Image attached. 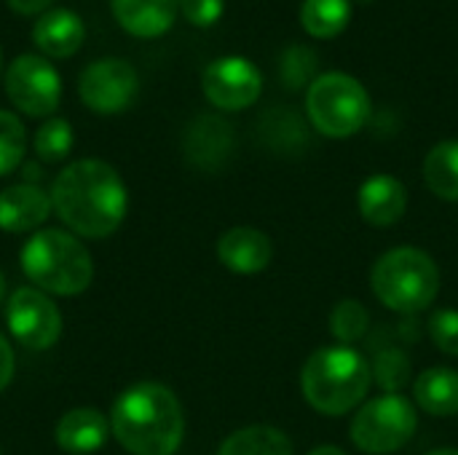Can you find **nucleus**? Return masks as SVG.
<instances>
[{"mask_svg": "<svg viewBox=\"0 0 458 455\" xmlns=\"http://www.w3.org/2000/svg\"><path fill=\"white\" fill-rule=\"evenodd\" d=\"M48 196L59 220L86 239L115 233L129 206L121 174L99 158H81L64 166Z\"/></svg>", "mask_w": 458, "mask_h": 455, "instance_id": "1", "label": "nucleus"}, {"mask_svg": "<svg viewBox=\"0 0 458 455\" xmlns=\"http://www.w3.org/2000/svg\"><path fill=\"white\" fill-rule=\"evenodd\" d=\"M110 432L131 455H174L185 437L182 405L164 383H134L115 400Z\"/></svg>", "mask_w": 458, "mask_h": 455, "instance_id": "2", "label": "nucleus"}, {"mask_svg": "<svg viewBox=\"0 0 458 455\" xmlns=\"http://www.w3.org/2000/svg\"><path fill=\"white\" fill-rule=\"evenodd\" d=\"M373 370L368 359L352 346L317 349L301 373L303 400L322 416H346L360 408L370 392Z\"/></svg>", "mask_w": 458, "mask_h": 455, "instance_id": "3", "label": "nucleus"}, {"mask_svg": "<svg viewBox=\"0 0 458 455\" xmlns=\"http://www.w3.org/2000/svg\"><path fill=\"white\" fill-rule=\"evenodd\" d=\"M21 271L51 295H78L94 279V265L89 249L67 231L46 228L32 233L21 249Z\"/></svg>", "mask_w": 458, "mask_h": 455, "instance_id": "4", "label": "nucleus"}, {"mask_svg": "<svg viewBox=\"0 0 458 455\" xmlns=\"http://www.w3.org/2000/svg\"><path fill=\"white\" fill-rule=\"evenodd\" d=\"M370 290L386 308L397 314H419L429 308L440 292V268L429 252L397 247L376 260Z\"/></svg>", "mask_w": 458, "mask_h": 455, "instance_id": "5", "label": "nucleus"}, {"mask_svg": "<svg viewBox=\"0 0 458 455\" xmlns=\"http://www.w3.org/2000/svg\"><path fill=\"white\" fill-rule=\"evenodd\" d=\"M368 88L349 72H322L306 91V113L311 126L333 139H346L370 121Z\"/></svg>", "mask_w": 458, "mask_h": 455, "instance_id": "6", "label": "nucleus"}, {"mask_svg": "<svg viewBox=\"0 0 458 455\" xmlns=\"http://www.w3.org/2000/svg\"><path fill=\"white\" fill-rule=\"evenodd\" d=\"M419 429V416L403 394H384L365 402L349 429L352 442L368 455H389L411 442Z\"/></svg>", "mask_w": 458, "mask_h": 455, "instance_id": "7", "label": "nucleus"}, {"mask_svg": "<svg viewBox=\"0 0 458 455\" xmlns=\"http://www.w3.org/2000/svg\"><path fill=\"white\" fill-rule=\"evenodd\" d=\"M5 94L16 110L30 118L51 115L62 99V80L54 64L40 54H21L5 70Z\"/></svg>", "mask_w": 458, "mask_h": 455, "instance_id": "8", "label": "nucleus"}, {"mask_svg": "<svg viewBox=\"0 0 458 455\" xmlns=\"http://www.w3.org/2000/svg\"><path fill=\"white\" fill-rule=\"evenodd\" d=\"M137 91H140V78L126 59L91 62L78 78L81 102L99 115H113L126 110L134 102Z\"/></svg>", "mask_w": 458, "mask_h": 455, "instance_id": "9", "label": "nucleus"}, {"mask_svg": "<svg viewBox=\"0 0 458 455\" xmlns=\"http://www.w3.org/2000/svg\"><path fill=\"white\" fill-rule=\"evenodd\" d=\"M5 322H8L11 335L21 346L38 349V351L51 349L62 335V314L56 303L32 287H19L8 298Z\"/></svg>", "mask_w": 458, "mask_h": 455, "instance_id": "10", "label": "nucleus"}, {"mask_svg": "<svg viewBox=\"0 0 458 455\" xmlns=\"http://www.w3.org/2000/svg\"><path fill=\"white\" fill-rule=\"evenodd\" d=\"M201 88L217 110L236 113L258 102L263 91V75L244 56H220L204 67Z\"/></svg>", "mask_w": 458, "mask_h": 455, "instance_id": "11", "label": "nucleus"}, {"mask_svg": "<svg viewBox=\"0 0 458 455\" xmlns=\"http://www.w3.org/2000/svg\"><path fill=\"white\" fill-rule=\"evenodd\" d=\"M233 126L215 113L196 115L182 137V153L188 164L201 172H217L233 153Z\"/></svg>", "mask_w": 458, "mask_h": 455, "instance_id": "12", "label": "nucleus"}, {"mask_svg": "<svg viewBox=\"0 0 458 455\" xmlns=\"http://www.w3.org/2000/svg\"><path fill=\"white\" fill-rule=\"evenodd\" d=\"M217 257L228 271L242 274V276H252V274H260L268 268V263L274 257V247L263 231L239 225V228H231L220 236Z\"/></svg>", "mask_w": 458, "mask_h": 455, "instance_id": "13", "label": "nucleus"}, {"mask_svg": "<svg viewBox=\"0 0 458 455\" xmlns=\"http://www.w3.org/2000/svg\"><path fill=\"white\" fill-rule=\"evenodd\" d=\"M86 40V24L72 8H48L32 24V43L43 56L67 59Z\"/></svg>", "mask_w": 458, "mask_h": 455, "instance_id": "14", "label": "nucleus"}, {"mask_svg": "<svg viewBox=\"0 0 458 455\" xmlns=\"http://www.w3.org/2000/svg\"><path fill=\"white\" fill-rule=\"evenodd\" d=\"M360 215L373 228H392L408 209V190L392 174H373L360 188Z\"/></svg>", "mask_w": 458, "mask_h": 455, "instance_id": "15", "label": "nucleus"}, {"mask_svg": "<svg viewBox=\"0 0 458 455\" xmlns=\"http://www.w3.org/2000/svg\"><path fill=\"white\" fill-rule=\"evenodd\" d=\"M51 196L32 182L11 185L0 193V228L5 233H27L40 228L51 215Z\"/></svg>", "mask_w": 458, "mask_h": 455, "instance_id": "16", "label": "nucleus"}, {"mask_svg": "<svg viewBox=\"0 0 458 455\" xmlns=\"http://www.w3.org/2000/svg\"><path fill=\"white\" fill-rule=\"evenodd\" d=\"M115 21L134 38H161L177 19L180 0H110Z\"/></svg>", "mask_w": 458, "mask_h": 455, "instance_id": "17", "label": "nucleus"}, {"mask_svg": "<svg viewBox=\"0 0 458 455\" xmlns=\"http://www.w3.org/2000/svg\"><path fill=\"white\" fill-rule=\"evenodd\" d=\"M110 434V421L97 408H75L67 410L54 432L56 445L70 455L97 453Z\"/></svg>", "mask_w": 458, "mask_h": 455, "instance_id": "18", "label": "nucleus"}, {"mask_svg": "<svg viewBox=\"0 0 458 455\" xmlns=\"http://www.w3.org/2000/svg\"><path fill=\"white\" fill-rule=\"evenodd\" d=\"M416 405L437 418L458 416V370L429 367L416 378Z\"/></svg>", "mask_w": 458, "mask_h": 455, "instance_id": "19", "label": "nucleus"}, {"mask_svg": "<svg viewBox=\"0 0 458 455\" xmlns=\"http://www.w3.org/2000/svg\"><path fill=\"white\" fill-rule=\"evenodd\" d=\"M258 134L263 145L276 153H301L306 145H311L309 126L293 107H271L263 113L258 121Z\"/></svg>", "mask_w": 458, "mask_h": 455, "instance_id": "20", "label": "nucleus"}, {"mask_svg": "<svg viewBox=\"0 0 458 455\" xmlns=\"http://www.w3.org/2000/svg\"><path fill=\"white\" fill-rule=\"evenodd\" d=\"M217 455H293V442L282 429L255 424L225 437Z\"/></svg>", "mask_w": 458, "mask_h": 455, "instance_id": "21", "label": "nucleus"}, {"mask_svg": "<svg viewBox=\"0 0 458 455\" xmlns=\"http://www.w3.org/2000/svg\"><path fill=\"white\" fill-rule=\"evenodd\" d=\"M352 21V0H303L301 3V24L317 38L327 40L341 35Z\"/></svg>", "mask_w": 458, "mask_h": 455, "instance_id": "22", "label": "nucleus"}, {"mask_svg": "<svg viewBox=\"0 0 458 455\" xmlns=\"http://www.w3.org/2000/svg\"><path fill=\"white\" fill-rule=\"evenodd\" d=\"M424 180L443 201H458V139H445L427 153Z\"/></svg>", "mask_w": 458, "mask_h": 455, "instance_id": "23", "label": "nucleus"}, {"mask_svg": "<svg viewBox=\"0 0 458 455\" xmlns=\"http://www.w3.org/2000/svg\"><path fill=\"white\" fill-rule=\"evenodd\" d=\"M317 70H319V56L314 48L295 43V46L282 51L279 78H282V86H287L290 91L311 86L317 80Z\"/></svg>", "mask_w": 458, "mask_h": 455, "instance_id": "24", "label": "nucleus"}, {"mask_svg": "<svg viewBox=\"0 0 458 455\" xmlns=\"http://www.w3.org/2000/svg\"><path fill=\"white\" fill-rule=\"evenodd\" d=\"M368 327H370V314L360 300L346 298V300L333 306V311H330V333L341 346H352V343L362 341Z\"/></svg>", "mask_w": 458, "mask_h": 455, "instance_id": "25", "label": "nucleus"}, {"mask_svg": "<svg viewBox=\"0 0 458 455\" xmlns=\"http://www.w3.org/2000/svg\"><path fill=\"white\" fill-rule=\"evenodd\" d=\"M72 126L64 118H48L46 123H40V129L35 131L32 147L35 156L46 164H59L62 158L70 156L72 150Z\"/></svg>", "mask_w": 458, "mask_h": 455, "instance_id": "26", "label": "nucleus"}, {"mask_svg": "<svg viewBox=\"0 0 458 455\" xmlns=\"http://www.w3.org/2000/svg\"><path fill=\"white\" fill-rule=\"evenodd\" d=\"M370 370H373V381L386 394H397L411 381V359L405 357L403 349H394V346L378 351Z\"/></svg>", "mask_w": 458, "mask_h": 455, "instance_id": "27", "label": "nucleus"}, {"mask_svg": "<svg viewBox=\"0 0 458 455\" xmlns=\"http://www.w3.org/2000/svg\"><path fill=\"white\" fill-rule=\"evenodd\" d=\"M27 150V131L19 115L0 110V177L11 174Z\"/></svg>", "mask_w": 458, "mask_h": 455, "instance_id": "28", "label": "nucleus"}, {"mask_svg": "<svg viewBox=\"0 0 458 455\" xmlns=\"http://www.w3.org/2000/svg\"><path fill=\"white\" fill-rule=\"evenodd\" d=\"M429 338L432 343L448 354V357H458V311L454 308H440L437 314H432L429 319Z\"/></svg>", "mask_w": 458, "mask_h": 455, "instance_id": "29", "label": "nucleus"}, {"mask_svg": "<svg viewBox=\"0 0 458 455\" xmlns=\"http://www.w3.org/2000/svg\"><path fill=\"white\" fill-rule=\"evenodd\" d=\"M225 11V0H180V13L196 27H212Z\"/></svg>", "mask_w": 458, "mask_h": 455, "instance_id": "30", "label": "nucleus"}, {"mask_svg": "<svg viewBox=\"0 0 458 455\" xmlns=\"http://www.w3.org/2000/svg\"><path fill=\"white\" fill-rule=\"evenodd\" d=\"M11 378H13V349H11V343L0 335V392L8 389Z\"/></svg>", "mask_w": 458, "mask_h": 455, "instance_id": "31", "label": "nucleus"}, {"mask_svg": "<svg viewBox=\"0 0 458 455\" xmlns=\"http://www.w3.org/2000/svg\"><path fill=\"white\" fill-rule=\"evenodd\" d=\"M54 0H8V8L19 16H40L51 8Z\"/></svg>", "mask_w": 458, "mask_h": 455, "instance_id": "32", "label": "nucleus"}, {"mask_svg": "<svg viewBox=\"0 0 458 455\" xmlns=\"http://www.w3.org/2000/svg\"><path fill=\"white\" fill-rule=\"evenodd\" d=\"M309 455H346L341 448H335V445H319V448H314Z\"/></svg>", "mask_w": 458, "mask_h": 455, "instance_id": "33", "label": "nucleus"}, {"mask_svg": "<svg viewBox=\"0 0 458 455\" xmlns=\"http://www.w3.org/2000/svg\"><path fill=\"white\" fill-rule=\"evenodd\" d=\"M429 455H458L456 448H443V451H435V453Z\"/></svg>", "mask_w": 458, "mask_h": 455, "instance_id": "34", "label": "nucleus"}, {"mask_svg": "<svg viewBox=\"0 0 458 455\" xmlns=\"http://www.w3.org/2000/svg\"><path fill=\"white\" fill-rule=\"evenodd\" d=\"M3 295H5V276H3V271H0V303H3Z\"/></svg>", "mask_w": 458, "mask_h": 455, "instance_id": "35", "label": "nucleus"}, {"mask_svg": "<svg viewBox=\"0 0 458 455\" xmlns=\"http://www.w3.org/2000/svg\"><path fill=\"white\" fill-rule=\"evenodd\" d=\"M0 70H3V59H0Z\"/></svg>", "mask_w": 458, "mask_h": 455, "instance_id": "36", "label": "nucleus"}, {"mask_svg": "<svg viewBox=\"0 0 458 455\" xmlns=\"http://www.w3.org/2000/svg\"><path fill=\"white\" fill-rule=\"evenodd\" d=\"M362 3H370V0H362Z\"/></svg>", "mask_w": 458, "mask_h": 455, "instance_id": "37", "label": "nucleus"}]
</instances>
